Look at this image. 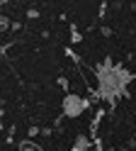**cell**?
<instances>
[{"label": "cell", "instance_id": "2", "mask_svg": "<svg viewBox=\"0 0 136 151\" xmlns=\"http://www.w3.org/2000/svg\"><path fill=\"white\" fill-rule=\"evenodd\" d=\"M90 107V100L87 98H80V95H75V93H66V98H63V115L66 117H78V115H83V112Z\"/></svg>", "mask_w": 136, "mask_h": 151}, {"label": "cell", "instance_id": "4", "mask_svg": "<svg viewBox=\"0 0 136 151\" xmlns=\"http://www.w3.org/2000/svg\"><path fill=\"white\" fill-rule=\"evenodd\" d=\"M17 151H44L39 144H34V141H29V139H24V141H19V149Z\"/></svg>", "mask_w": 136, "mask_h": 151}, {"label": "cell", "instance_id": "1", "mask_svg": "<svg viewBox=\"0 0 136 151\" xmlns=\"http://www.w3.org/2000/svg\"><path fill=\"white\" fill-rule=\"evenodd\" d=\"M90 71L97 78V88L92 90V98L110 102V110H114V105H117L119 98L129 95V83L136 78L129 68H124L122 63H114L110 56H107L102 63L92 66Z\"/></svg>", "mask_w": 136, "mask_h": 151}, {"label": "cell", "instance_id": "5", "mask_svg": "<svg viewBox=\"0 0 136 151\" xmlns=\"http://www.w3.org/2000/svg\"><path fill=\"white\" fill-rule=\"evenodd\" d=\"M71 32H73V42H80V34H78V29H75V27H73Z\"/></svg>", "mask_w": 136, "mask_h": 151}, {"label": "cell", "instance_id": "3", "mask_svg": "<svg viewBox=\"0 0 136 151\" xmlns=\"http://www.w3.org/2000/svg\"><path fill=\"white\" fill-rule=\"evenodd\" d=\"M71 151H90V137L78 134V139H75V144H73Z\"/></svg>", "mask_w": 136, "mask_h": 151}]
</instances>
